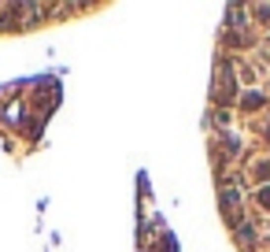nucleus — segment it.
I'll return each mask as SVG.
<instances>
[{
  "mask_svg": "<svg viewBox=\"0 0 270 252\" xmlns=\"http://www.w3.org/2000/svg\"><path fill=\"white\" fill-rule=\"evenodd\" d=\"M259 200H263L267 208H270V189H263V193H259Z\"/></svg>",
  "mask_w": 270,
  "mask_h": 252,
  "instance_id": "obj_1",
  "label": "nucleus"
}]
</instances>
